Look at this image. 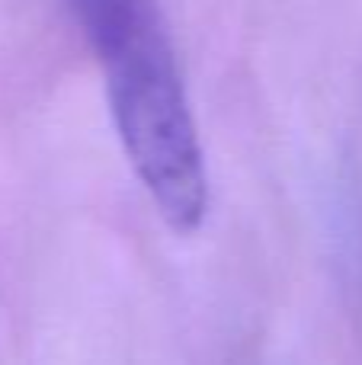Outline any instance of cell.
<instances>
[{"label":"cell","instance_id":"cell-1","mask_svg":"<svg viewBox=\"0 0 362 365\" xmlns=\"http://www.w3.org/2000/svg\"><path fill=\"white\" fill-rule=\"evenodd\" d=\"M106 71V93L128 164L157 215L196 234L209 215V173L173 45L154 0H87L77 10Z\"/></svg>","mask_w":362,"mask_h":365}]
</instances>
